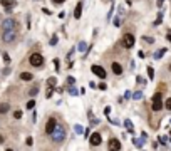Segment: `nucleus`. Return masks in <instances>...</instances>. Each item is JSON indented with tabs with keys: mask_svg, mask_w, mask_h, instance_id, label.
Wrapping results in <instances>:
<instances>
[{
	"mask_svg": "<svg viewBox=\"0 0 171 151\" xmlns=\"http://www.w3.org/2000/svg\"><path fill=\"white\" fill-rule=\"evenodd\" d=\"M76 133H77V134H82V128H81V126H76Z\"/></svg>",
	"mask_w": 171,
	"mask_h": 151,
	"instance_id": "72a5a7b5",
	"label": "nucleus"
},
{
	"mask_svg": "<svg viewBox=\"0 0 171 151\" xmlns=\"http://www.w3.org/2000/svg\"><path fill=\"white\" fill-rule=\"evenodd\" d=\"M148 76H149V79L154 77V71H153V67H148Z\"/></svg>",
	"mask_w": 171,
	"mask_h": 151,
	"instance_id": "b1692460",
	"label": "nucleus"
},
{
	"mask_svg": "<svg viewBox=\"0 0 171 151\" xmlns=\"http://www.w3.org/2000/svg\"><path fill=\"white\" fill-rule=\"evenodd\" d=\"M65 136H67V131H65V126L64 124H56V128H54V131L50 133V138L54 143L60 144L64 143V139H65Z\"/></svg>",
	"mask_w": 171,
	"mask_h": 151,
	"instance_id": "f257e3e1",
	"label": "nucleus"
},
{
	"mask_svg": "<svg viewBox=\"0 0 171 151\" xmlns=\"http://www.w3.org/2000/svg\"><path fill=\"white\" fill-rule=\"evenodd\" d=\"M133 143H134L138 148H141V146H143V143H144V141H143V139H133Z\"/></svg>",
	"mask_w": 171,
	"mask_h": 151,
	"instance_id": "aec40b11",
	"label": "nucleus"
},
{
	"mask_svg": "<svg viewBox=\"0 0 171 151\" xmlns=\"http://www.w3.org/2000/svg\"><path fill=\"white\" fill-rule=\"evenodd\" d=\"M15 27H17V22H15V19H12V17L5 19L4 22L0 24V29H2V30H14Z\"/></svg>",
	"mask_w": 171,
	"mask_h": 151,
	"instance_id": "20e7f679",
	"label": "nucleus"
},
{
	"mask_svg": "<svg viewBox=\"0 0 171 151\" xmlns=\"http://www.w3.org/2000/svg\"><path fill=\"white\" fill-rule=\"evenodd\" d=\"M166 37H168V40H169V42H171V32H169V34H168Z\"/></svg>",
	"mask_w": 171,
	"mask_h": 151,
	"instance_id": "ea45409f",
	"label": "nucleus"
},
{
	"mask_svg": "<svg viewBox=\"0 0 171 151\" xmlns=\"http://www.w3.org/2000/svg\"><path fill=\"white\" fill-rule=\"evenodd\" d=\"M37 92H39V87H37V86H35V87H32L30 91H29V94H30V96H35Z\"/></svg>",
	"mask_w": 171,
	"mask_h": 151,
	"instance_id": "412c9836",
	"label": "nucleus"
},
{
	"mask_svg": "<svg viewBox=\"0 0 171 151\" xmlns=\"http://www.w3.org/2000/svg\"><path fill=\"white\" fill-rule=\"evenodd\" d=\"M124 126L127 128V131H129V133H133V123H131L129 119H126V121H124Z\"/></svg>",
	"mask_w": 171,
	"mask_h": 151,
	"instance_id": "f3484780",
	"label": "nucleus"
},
{
	"mask_svg": "<svg viewBox=\"0 0 171 151\" xmlns=\"http://www.w3.org/2000/svg\"><path fill=\"white\" fill-rule=\"evenodd\" d=\"M133 99H136V101H138V99H143V92H141V91H136L134 94H133Z\"/></svg>",
	"mask_w": 171,
	"mask_h": 151,
	"instance_id": "a211bd4d",
	"label": "nucleus"
},
{
	"mask_svg": "<svg viewBox=\"0 0 171 151\" xmlns=\"http://www.w3.org/2000/svg\"><path fill=\"white\" fill-rule=\"evenodd\" d=\"M111 69H112V72H114L116 76H121V74H123V66H121L119 62H112Z\"/></svg>",
	"mask_w": 171,
	"mask_h": 151,
	"instance_id": "f8f14e48",
	"label": "nucleus"
},
{
	"mask_svg": "<svg viewBox=\"0 0 171 151\" xmlns=\"http://www.w3.org/2000/svg\"><path fill=\"white\" fill-rule=\"evenodd\" d=\"M57 40H59V39H57V35H54V37L50 39V45H56V44H57Z\"/></svg>",
	"mask_w": 171,
	"mask_h": 151,
	"instance_id": "cd10ccee",
	"label": "nucleus"
},
{
	"mask_svg": "<svg viewBox=\"0 0 171 151\" xmlns=\"http://www.w3.org/2000/svg\"><path fill=\"white\" fill-rule=\"evenodd\" d=\"M29 62H30V66H34V67H40V66L44 64V57H42V54H39V52H34V54L29 57Z\"/></svg>",
	"mask_w": 171,
	"mask_h": 151,
	"instance_id": "f03ea898",
	"label": "nucleus"
},
{
	"mask_svg": "<svg viewBox=\"0 0 171 151\" xmlns=\"http://www.w3.org/2000/svg\"><path fill=\"white\" fill-rule=\"evenodd\" d=\"M97 87H99L101 91H106V89H108V84H106V82H101V84H97Z\"/></svg>",
	"mask_w": 171,
	"mask_h": 151,
	"instance_id": "4be33fe9",
	"label": "nucleus"
},
{
	"mask_svg": "<svg viewBox=\"0 0 171 151\" xmlns=\"http://www.w3.org/2000/svg\"><path fill=\"white\" fill-rule=\"evenodd\" d=\"M47 82L50 84V86H56V82H57V81H56V77H50V79H49Z\"/></svg>",
	"mask_w": 171,
	"mask_h": 151,
	"instance_id": "c85d7f7f",
	"label": "nucleus"
},
{
	"mask_svg": "<svg viewBox=\"0 0 171 151\" xmlns=\"http://www.w3.org/2000/svg\"><path fill=\"white\" fill-rule=\"evenodd\" d=\"M169 69H171V64H169Z\"/></svg>",
	"mask_w": 171,
	"mask_h": 151,
	"instance_id": "a19ab883",
	"label": "nucleus"
},
{
	"mask_svg": "<svg viewBox=\"0 0 171 151\" xmlns=\"http://www.w3.org/2000/svg\"><path fill=\"white\" fill-rule=\"evenodd\" d=\"M34 106H35V101H34V99H30V101L27 103V109H32Z\"/></svg>",
	"mask_w": 171,
	"mask_h": 151,
	"instance_id": "393cba45",
	"label": "nucleus"
},
{
	"mask_svg": "<svg viewBox=\"0 0 171 151\" xmlns=\"http://www.w3.org/2000/svg\"><path fill=\"white\" fill-rule=\"evenodd\" d=\"M65 0H52V4H56V5H60V4H64Z\"/></svg>",
	"mask_w": 171,
	"mask_h": 151,
	"instance_id": "2f4dec72",
	"label": "nucleus"
},
{
	"mask_svg": "<svg viewBox=\"0 0 171 151\" xmlns=\"http://www.w3.org/2000/svg\"><path fill=\"white\" fill-rule=\"evenodd\" d=\"M109 112H111V107H109V106H108V107H106V109H104V114L108 116V114H109Z\"/></svg>",
	"mask_w": 171,
	"mask_h": 151,
	"instance_id": "e433bc0d",
	"label": "nucleus"
},
{
	"mask_svg": "<svg viewBox=\"0 0 171 151\" xmlns=\"http://www.w3.org/2000/svg\"><path fill=\"white\" fill-rule=\"evenodd\" d=\"M166 139H168L166 136H161V138H159V143H163V144H164V143H166Z\"/></svg>",
	"mask_w": 171,
	"mask_h": 151,
	"instance_id": "f704fd0d",
	"label": "nucleus"
},
{
	"mask_svg": "<svg viewBox=\"0 0 171 151\" xmlns=\"http://www.w3.org/2000/svg\"><path fill=\"white\" fill-rule=\"evenodd\" d=\"M14 118H15V119H20V118H22V111H15L14 112Z\"/></svg>",
	"mask_w": 171,
	"mask_h": 151,
	"instance_id": "a878e982",
	"label": "nucleus"
},
{
	"mask_svg": "<svg viewBox=\"0 0 171 151\" xmlns=\"http://www.w3.org/2000/svg\"><path fill=\"white\" fill-rule=\"evenodd\" d=\"M143 40H144V42H148V44H153V42H154V39H153V37H146V35L143 37Z\"/></svg>",
	"mask_w": 171,
	"mask_h": 151,
	"instance_id": "5701e85b",
	"label": "nucleus"
},
{
	"mask_svg": "<svg viewBox=\"0 0 171 151\" xmlns=\"http://www.w3.org/2000/svg\"><path fill=\"white\" fill-rule=\"evenodd\" d=\"M4 60H5V64L10 62V57H8V54H4Z\"/></svg>",
	"mask_w": 171,
	"mask_h": 151,
	"instance_id": "473e14b6",
	"label": "nucleus"
},
{
	"mask_svg": "<svg viewBox=\"0 0 171 151\" xmlns=\"http://www.w3.org/2000/svg\"><path fill=\"white\" fill-rule=\"evenodd\" d=\"M92 72H94L97 77H101V79H106V76H108V72L104 71L101 66H92Z\"/></svg>",
	"mask_w": 171,
	"mask_h": 151,
	"instance_id": "6e6552de",
	"label": "nucleus"
},
{
	"mask_svg": "<svg viewBox=\"0 0 171 151\" xmlns=\"http://www.w3.org/2000/svg\"><path fill=\"white\" fill-rule=\"evenodd\" d=\"M77 51H79V52H86V51H87V44H86L84 40H81L79 45H77Z\"/></svg>",
	"mask_w": 171,
	"mask_h": 151,
	"instance_id": "dca6fc26",
	"label": "nucleus"
},
{
	"mask_svg": "<svg viewBox=\"0 0 171 151\" xmlns=\"http://www.w3.org/2000/svg\"><path fill=\"white\" fill-rule=\"evenodd\" d=\"M89 87H91V89H96V87H97V84H94V82H89Z\"/></svg>",
	"mask_w": 171,
	"mask_h": 151,
	"instance_id": "4c0bfd02",
	"label": "nucleus"
},
{
	"mask_svg": "<svg viewBox=\"0 0 171 151\" xmlns=\"http://www.w3.org/2000/svg\"><path fill=\"white\" fill-rule=\"evenodd\" d=\"M136 81H138V82H139V84H146V81H144L143 77H138V79H136Z\"/></svg>",
	"mask_w": 171,
	"mask_h": 151,
	"instance_id": "c9c22d12",
	"label": "nucleus"
},
{
	"mask_svg": "<svg viewBox=\"0 0 171 151\" xmlns=\"http://www.w3.org/2000/svg\"><path fill=\"white\" fill-rule=\"evenodd\" d=\"M123 45L126 49H131L133 45H134V35H133V34H124V37H123Z\"/></svg>",
	"mask_w": 171,
	"mask_h": 151,
	"instance_id": "423d86ee",
	"label": "nucleus"
},
{
	"mask_svg": "<svg viewBox=\"0 0 171 151\" xmlns=\"http://www.w3.org/2000/svg\"><path fill=\"white\" fill-rule=\"evenodd\" d=\"M166 109H169V111H171V97H168V99H166Z\"/></svg>",
	"mask_w": 171,
	"mask_h": 151,
	"instance_id": "c756f323",
	"label": "nucleus"
},
{
	"mask_svg": "<svg viewBox=\"0 0 171 151\" xmlns=\"http://www.w3.org/2000/svg\"><path fill=\"white\" fill-rule=\"evenodd\" d=\"M0 4L5 7V10H7V12H10V10H12V8L17 5V2H15V0H0Z\"/></svg>",
	"mask_w": 171,
	"mask_h": 151,
	"instance_id": "9d476101",
	"label": "nucleus"
},
{
	"mask_svg": "<svg viewBox=\"0 0 171 151\" xmlns=\"http://www.w3.org/2000/svg\"><path fill=\"white\" fill-rule=\"evenodd\" d=\"M4 141H5V139H4V136H0V144L4 143Z\"/></svg>",
	"mask_w": 171,
	"mask_h": 151,
	"instance_id": "58836bf2",
	"label": "nucleus"
},
{
	"mask_svg": "<svg viewBox=\"0 0 171 151\" xmlns=\"http://www.w3.org/2000/svg\"><path fill=\"white\" fill-rule=\"evenodd\" d=\"M89 143H91L92 146H99V144L102 143V138H101L99 133H94V134L89 136Z\"/></svg>",
	"mask_w": 171,
	"mask_h": 151,
	"instance_id": "0eeeda50",
	"label": "nucleus"
},
{
	"mask_svg": "<svg viewBox=\"0 0 171 151\" xmlns=\"http://www.w3.org/2000/svg\"><path fill=\"white\" fill-rule=\"evenodd\" d=\"M10 111V104L8 103H2L0 104V114H5V112Z\"/></svg>",
	"mask_w": 171,
	"mask_h": 151,
	"instance_id": "4468645a",
	"label": "nucleus"
},
{
	"mask_svg": "<svg viewBox=\"0 0 171 151\" xmlns=\"http://www.w3.org/2000/svg\"><path fill=\"white\" fill-rule=\"evenodd\" d=\"M108 148H109V149H121V141H119V139H116V138H112L111 141H109Z\"/></svg>",
	"mask_w": 171,
	"mask_h": 151,
	"instance_id": "9b49d317",
	"label": "nucleus"
},
{
	"mask_svg": "<svg viewBox=\"0 0 171 151\" xmlns=\"http://www.w3.org/2000/svg\"><path fill=\"white\" fill-rule=\"evenodd\" d=\"M164 52H166V49H161V51H158V52H156V54H154V59H159V57L163 56Z\"/></svg>",
	"mask_w": 171,
	"mask_h": 151,
	"instance_id": "6ab92c4d",
	"label": "nucleus"
},
{
	"mask_svg": "<svg viewBox=\"0 0 171 151\" xmlns=\"http://www.w3.org/2000/svg\"><path fill=\"white\" fill-rule=\"evenodd\" d=\"M67 82H69V84H74V82H76V79H74L72 76H69V77H67Z\"/></svg>",
	"mask_w": 171,
	"mask_h": 151,
	"instance_id": "7c9ffc66",
	"label": "nucleus"
},
{
	"mask_svg": "<svg viewBox=\"0 0 171 151\" xmlns=\"http://www.w3.org/2000/svg\"><path fill=\"white\" fill-rule=\"evenodd\" d=\"M15 39H17L15 29H14V30H4V34H2V40H4L5 44H14Z\"/></svg>",
	"mask_w": 171,
	"mask_h": 151,
	"instance_id": "7ed1b4c3",
	"label": "nucleus"
},
{
	"mask_svg": "<svg viewBox=\"0 0 171 151\" xmlns=\"http://www.w3.org/2000/svg\"><path fill=\"white\" fill-rule=\"evenodd\" d=\"M69 94H71V96H76L77 94V89L76 87H69Z\"/></svg>",
	"mask_w": 171,
	"mask_h": 151,
	"instance_id": "bb28decb",
	"label": "nucleus"
},
{
	"mask_svg": "<svg viewBox=\"0 0 171 151\" xmlns=\"http://www.w3.org/2000/svg\"><path fill=\"white\" fill-rule=\"evenodd\" d=\"M56 124H57L56 118H49L47 124H45V133H47V134H50V133L54 131V128H56Z\"/></svg>",
	"mask_w": 171,
	"mask_h": 151,
	"instance_id": "1a4fd4ad",
	"label": "nucleus"
},
{
	"mask_svg": "<svg viewBox=\"0 0 171 151\" xmlns=\"http://www.w3.org/2000/svg\"><path fill=\"white\" fill-rule=\"evenodd\" d=\"M32 77H34V76H32L30 72H22V74H20V79L22 81H32Z\"/></svg>",
	"mask_w": 171,
	"mask_h": 151,
	"instance_id": "2eb2a0df",
	"label": "nucleus"
},
{
	"mask_svg": "<svg viewBox=\"0 0 171 151\" xmlns=\"http://www.w3.org/2000/svg\"><path fill=\"white\" fill-rule=\"evenodd\" d=\"M163 96H161V92H156L154 96H153V111H161V107H163Z\"/></svg>",
	"mask_w": 171,
	"mask_h": 151,
	"instance_id": "39448f33",
	"label": "nucleus"
},
{
	"mask_svg": "<svg viewBox=\"0 0 171 151\" xmlns=\"http://www.w3.org/2000/svg\"><path fill=\"white\" fill-rule=\"evenodd\" d=\"M81 15H82V4H77L76 5V10H74V17H76V19H81Z\"/></svg>",
	"mask_w": 171,
	"mask_h": 151,
	"instance_id": "ddd939ff",
	"label": "nucleus"
}]
</instances>
